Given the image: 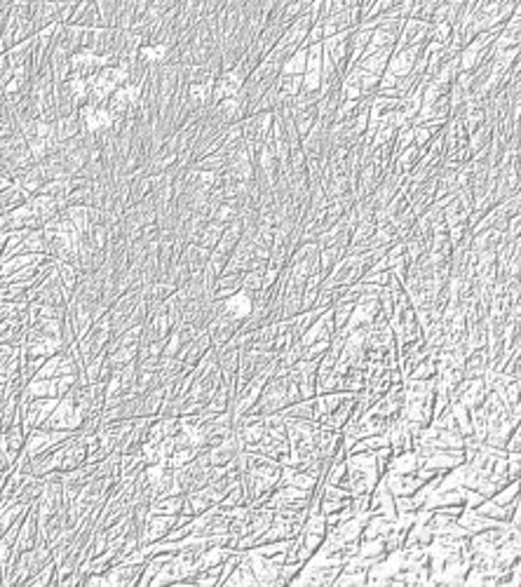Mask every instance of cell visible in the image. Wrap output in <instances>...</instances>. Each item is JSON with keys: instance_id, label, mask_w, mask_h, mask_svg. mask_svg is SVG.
<instances>
[{"instance_id": "cell-1", "label": "cell", "mask_w": 521, "mask_h": 587, "mask_svg": "<svg viewBox=\"0 0 521 587\" xmlns=\"http://www.w3.org/2000/svg\"><path fill=\"white\" fill-rule=\"evenodd\" d=\"M345 468H347L345 488L352 496L371 493L376 481H379L385 472L379 465V461H376V454H369V451H352V454H347Z\"/></svg>"}, {"instance_id": "cell-2", "label": "cell", "mask_w": 521, "mask_h": 587, "mask_svg": "<svg viewBox=\"0 0 521 587\" xmlns=\"http://www.w3.org/2000/svg\"><path fill=\"white\" fill-rule=\"evenodd\" d=\"M82 423H85V413H82L80 404L75 402L73 393L64 395L62 400L57 402L55 411L50 413V418L45 420L43 427L47 430H66V432H78Z\"/></svg>"}, {"instance_id": "cell-3", "label": "cell", "mask_w": 521, "mask_h": 587, "mask_svg": "<svg viewBox=\"0 0 521 587\" xmlns=\"http://www.w3.org/2000/svg\"><path fill=\"white\" fill-rule=\"evenodd\" d=\"M111 336H113V327H111L108 313H106L103 318L96 320L94 325L87 329V334L78 341L82 362H89V359H94L96 355H101L106 350V345L111 343Z\"/></svg>"}, {"instance_id": "cell-4", "label": "cell", "mask_w": 521, "mask_h": 587, "mask_svg": "<svg viewBox=\"0 0 521 587\" xmlns=\"http://www.w3.org/2000/svg\"><path fill=\"white\" fill-rule=\"evenodd\" d=\"M75 432H66V430H47V427H35L26 435L24 440V449H21V454H24L28 461H33L35 456L45 454V451H50L52 447H57V444H62L66 440H71Z\"/></svg>"}, {"instance_id": "cell-5", "label": "cell", "mask_w": 521, "mask_h": 587, "mask_svg": "<svg viewBox=\"0 0 521 587\" xmlns=\"http://www.w3.org/2000/svg\"><path fill=\"white\" fill-rule=\"evenodd\" d=\"M188 519H191V517H186V515H150L148 513L146 522H143V529L139 533L141 545L143 543H155V540H162L174 529V526L181 524V522H188Z\"/></svg>"}, {"instance_id": "cell-6", "label": "cell", "mask_w": 521, "mask_h": 587, "mask_svg": "<svg viewBox=\"0 0 521 587\" xmlns=\"http://www.w3.org/2000/svg\"><path fill=\"white\" fill-rule=\"evenodd\" d=\"M218 313L242 327L249 320V315L254 313V294H249L245 289L235 291L233 296L218 301Z\"/></svg>"}, {"instance_id": "cell-7", "label": "cell", "mask_w": 521, "mask_h": 587, "mask_svg": "<svg viewBox=\"0 0 521 587\" xmlns=\"http://www.w3.org/2000/svg\"><path fill=\"white\" fill-rule=\"evenodd\" d=\"M78 118L82 123V130L87 134H92V137H99L103 132H111L113 125H116V120L108 113L106 106H92V104H85V106L78 108Z\"/></svg>"}, {"instance_id": "cell-8", "label": "cell", "mask_w": 521, "mask_h": 587, "mask_svg": "<svg viewBox=\"0 0 521 587\" xmlns=\"http://www.w3.org/2000/svg\"><path fill=\"white\" fill-rule=\"evenodd\" d=\"M245 82H247V73L240 69V66H235V69H230V71H223L214 82L211 106H216V104L223 101V99H230V96H237L240 92H242Z\"/></svg>"}, {"instance_id": "cell-9", "label": "cell", "mask_w": 521, "mask_h": 587, "mask_svg": "<svg viewBox=\"0 0 521 587\" xmlns=\"http://www.w3.org/2000/svg\"><path fill=\"white\" fill-rule=\"evenodd\" d=\"M245 554H247V559H249V566H252L254 576H256V583L266 585V587L282 585V583H279V569H282V564H275L273 559H270V557L256 554L252 547H247Z\"/></svg>"}, {"instance_id": "cell-10", "label": "cell", "mask_w": 521, "mask_h": 587, "mask_svg": "<svg viewBox=\"0 0 521 587\" xmlns=\"http://www.w3.org/2000/svg\"><path fill=\"white\" fill-rule=\"evenodd\" d=\"M143 564H127V561H116L113 566L103 571L106 583L108 587H139Z\"/></svg>"}, {"instance_id": "cell-11", "label": "cell", "mask_w": 521, "mask_h": 587, "mask_svg": "<svg viewBox=\"0 0 521 587\" xmlns=\"http://www.w3.org/2000/svg\"><path fill=\"white\" fill-rule=\"evenodd\" d=\"M430 24L425 21H418V19H406L404 26H402V33H399V40L395 45V50L399 47H422V45H427L430 40Z\"/></svg>"}, {"instance_id": "cell-12", "label": "cell", "mask_w": 521, "mask_h": 587, "mask_svg": "<svg viewBox=\"0 0 521 587\" xmlns=\"http://www.w3.org/2000/svg\"><path fill=\"white\" fill-rule=\"evenodd\" d=\"M26 202H28V207H31V212H33V216L38 219V223H40V228L47 221L55 219V216L64 209V202L62 200L52 198V195H43V193L31 195V198H28Z\"/></svg>"}, {"instance_id": "cell-13", "label": "cell", "mask_w": 521, "mask_h": 587, "mask_svg": "<svg viewBox=\"0 0 521 587\" xmlns=\"http://www.w3.org/2000/svg\"><path fill=\"white\" fill-rule=\"evenodd\" d=\"M237 331H240V325H237V322L223 318L221 313H216L214 320H211L209 325H207V334H209V338H211V345H214V350L223 348V345L228 343L230 338L237 334Z\"/></svg>"}, {"instance_id": "cell-14", "label": "cell", "mask_w": 521, "mask_h": 587, "mask_svg": "<svg viewBox=\"0 0 521 587\" xmlns=\"http://www.w3.org/2000/svg\"><path fill=\"white\" fill-rule=\"evenodd\" d=\"M211 348H214V345H211V338H209L207 329H205V331H200V334L195 336L193 341L188 343L186 348L179 352V357H177V359H181V362L186 364V369H193L195 364L200 362L202 357L207 355V352H209Z\"/></svg>"}, {"instance_id": "cell-15", "label": "cell", "mask_w": 521, "mask_h": 587, "mask_svg": "<svg viewBox=\"0 0 521 587\" xmlns=\"http://www.w3.org/2000/svg\"><path fill=\"white\" fill-rule=\"evenodd\" d=\"M38 540V515L31 505V510L26 513V517L21 519L19 533H17V543H14V552H26L31 550Z\"/></svg>"}, {"instance_id": "cell-16", "label": "cell", "mask_w": 521, "mask_h": 587, "mask_svg": "<svg viewBox=\"0 0 521 587\" xmlns=\"http://www.w3.org/2000/svg\"><path fill=\"white\" fill-rule=\"evenodd\" d=\"M383 481L392 496H411L413 491H418L422 484V479L416 475V472H413V475H390V472H385Z\"/></svg>"}, {"instance_id": "cell-17", "label": "cell", "mask_w": 521, "mask_h": 587, "mask_svg": "<svg viewBox=\"0 0 521 587\" xmlns=\"http://www.w3.org/2000/svg\"><path fill=\"white\" fill-rule=\"evenodd\" d=\"M416 470H418V456L413 449L392 454L388 465H385V472H390V475H413Z\"/></svg>"}, {"instance_id": "cell-18", "label": "cell", "mask_w": 521, "mask_h": 587, "mask_svg": "<svg viewBox=\"0 0 521 587\" xmlns=\"http://www.w3.org/2000/svg\"><path fill=\"white\" fill-rule=\"evenodd\" d=\"M169 55H172V47L164 43H148L143 45L139 50V59L150 69H155V66H162L169 62Z\"/></svg>"}, {"instance_id": "cell-19", "label": "cell", "mask_w": 521, "mask_h": 587, "mask_svg": "<svg viewBox=\"0 0 521 587\" xmlns=\"http://www.w3.org/2000/svg\"><path fill=\"white\" fill-rule=\"evenodd\" d=\"M486 371H488V352H486V348L467 352L465 367H463L465 379H479V376H484Z\"/></svg>"}, {"instance_id": "cell-20", "label": "cell", "mask_w": 521, "mask_h": 587, "mask_svg": "<svg viewBox=\"0 0 521 587\" xmlns=\"http://www.w3.org/2000/svg\"><path fill=\"white\" fill-rule=\"evenodd\" d=\"M184 496L186 493H174V496H164V498L150 501L148 513L150 515H181V508H184Z\"/></svg>"}, {"instance_id": "cell-21", "label": "cell", "mask_w": 521, "mask_h": 587, "mask_svg": "<svg viewBox=\"0 0 521 587\" xmlns=\"http://www.w3.org/2000/svg\"><path fill=\"white\" fill-rule=\"evenodd\" d=\"M284 420H315V397L313 400H301L279 411Z\"/></svg>"}, {"instance_id": "cell-22", "label": "cell", "mask_w": 521, "mask_h": 587, "mask_svg": "<svg viewBox=\"0 0 521 587\" xmlns=\"http://www.w3.org/2000/svg\"><path fill=\"white\" fill-rule=\"evenodd\" d=\"M306 64H308V47H301V50L293 52V55L282 64V71H279V75H286V78H303Z\"/></svg>"}, {"instance_id": "cell-23", "label": "cell", "mask_w": 521, "mask_h": 587, "mask_svg": "<svg viewBox=\"0 0 521 587\" xmlns=\"http://www.w3.org/2000/svg\"><path fill=\"white\" fill-rule=\"evenodd\" d=\"M57 275H59V282H62V287H64V294L69 296H73V291L75 287H78V282H80V270L71 266V263H64V261H57Z\"/></svg>"}, {"instance_id": "cell-24", "label": "cell", "mask_w": 521, "mask_h": 587, "mask_svg": "<svg viewBox=\"0 0 521 587\" xmlns=\"http://www.w3.org/2000/svg\"><path fill=\"white\" fill-rule=\"evenodd\" d=\"M223 228L225 225L223 223H218V221H207L205 223V228H202V233H200V237H198V242L195 245H200V247H205V250H214V247L218 245V240H221V235H223Z\"/></svg>"}, {"instance_id": "cell-25", "label": "cell", "mask_w": 521, "mask_h": 587, "mask_svg": "<svg viewBox=\"0 0 521 587\" xmlns=\"http://www.w3.org/2000/svg\"><path fill=\"white\" fill-rule=\"evenodd\" d=\"M517 498H519V479L508 481L503 488H498V491L491 496V501L498 503V505H503V508H512Z\"/></svg>"}, {"instance_id": "cell-26", "label": "cell", "mask_w": 521, "mask_h": 587, "mask_svg": "<svg viewBox=\"0 0 521 587\" xmlns=\"http://www.w3.org/2000/svg\"><path fill=\"white\" fill-rule=\"evenodd\" d=\"M55 571H57V561L52 559L47 561L45 566L38 571V574H33L24 585L28 587H47V585H55Z\"/></svg>"}, {"instance_id": "cell-27", "label": "cell", "mask_w": 521, "mask_h": 587, "mask_svg": "<svg viewBox=\"0 0 521 587\" xmlns=\"http://www.w3.org/2000/svg\"><path fill=\"white\" fill-rule=\"evenodd\" d=\"M364 585H366V571L341 569V574L334 581V587H364Z\"/></svg>"}, {"instance_id": "cell-28", "label": "cell", "mask_w": 521, "mask_h": 587, "mask_svg": "<svg viewBox=\"0 0 521 587\" xmlns=\"http://www.w3.org/2000/svg\"><path fill=\"white\" fill-rule=\"evenodd\" d=\"M205 451V449H202ZM200 454V449H186V447H177L174 449V454L167 458V468L172 470H179V468H184L186 463H191L195 456Z\"/></svg>"}, {"instance_id": "cell-29", "label": "cell", "mask_w": 521, "mask_h": 587, "mask_svg": "<svg viewBox=\"0 0 521 587\" xmlns=\"http://www.w3.org/2000/svg\"><path fill=\"white\" fill-rule=\"evenodd\" d=\"M242 289L249 294H256L263 289V268L261 270H249L242 275Z\"/></svg>"}, {"instance_id": "cell-30", "label": "cell", "mask_w": 521, "mask_h": 587, "mask_svg": "<svg viewBox=\"0 0 521 587\" xmlns=\"http://www.w3.org/2000/svg\"><path fill=\"white\" fill-rule=\"evenodd\" d=\"M12 184H14V181H12L10 177H0V193H3V191H7V188H10Z\"/></svg>"}]
</instances>
